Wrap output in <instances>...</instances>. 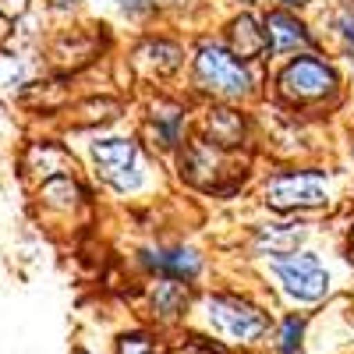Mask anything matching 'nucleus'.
I'll return each mask as SVG.
<instances>
[{
  "instance_id": "obj_10",
  "label": "nucleus",
  "mask_w": 354,
  "mask_h": 354,
  "mask_svg": "<svg viewBox=\"0 0 354 354\" xmlns=\"http://www.w3.org/2000/svg\"><path fill=\"white\" fill-rule=\"evenodd\" d=\"M185 301H188V294H185V287L177 283V280L160 283V287H156V298H153V305H156V312H160L163 319H174L177 312L185 308Z\"/></svg>"
},
{
  "instance_id": "obj_1",
  "label": "nucleus",
  "mask_w": 354,
  "mask_h": 354,
  "mask_svg": "<svg viewBox=\"0 0 354 354\" xmlns=\"http://www.w3.org/2000/svg\"><path fill=\"white\" fill-rule=\"evenodd\" d=\"M205 315H209L213 330L220 337L238 340V344H252V340H259L266 330H270L266 312H259L255 305H248L241 298H230V294H216V298L205 301Z\"/></svg>"
},
{
  "instance_id": "obj_4",
  "label": "nucleus",
  "mask_w": 354,
  "mask_h": 354,
  "mask_svg": "<svg viewBox=\"0 0 354 354\" xmlns=\"http://www.w3.org/2000/svg\"><path fill=\"white\" fill-rule=\"evenodd\" d=\"M93 160L100 163L103 177L113 185V188H121V192H131L142 185V167H138V149H135V142L128 138H103L93 145Z\"/></svg>"
},
{
  "instance_id": "obj_5",
  "label": "nucleus",
  "mask_w": 354,
  "mask_h": 354,
  "mask_svg": "<svg viewBox=\"0 0 354 354\" xmlns=\"http://www.w3.org/2000/svg\"><path fill=\"white\" fill-rule=\"evenodd\" d=\"M277 273H280L287 294L298 301H319L330 290V277L315 255H283V259H277Z\"/></svg>"
},
{
  "instance_id": "obj_6",
  "label": "nucleus",
  "mask_w": 354,
  "mask_h": 354,
  "mask_svg": "<svg viewBox=\"0 0 354 354\" xmlns=\"http://www.w3.org/2000/svg\"><path fill=\"white\" fill-rule=\"evenodd\" d=\"M266 198L277 209H305V205H322L326 202V177L322 174H283L270 181Z\"/></svg>"
},
{
  "instance_id": "obj_2",
  "label": "nucleus",
  "mask_w": 354,
  "mask_h": 354,
  "mask_svg": "<svg viewBox=\"0 0 354 354\" xmlns=\"http://www.w3.org/2000/svg\"><path fill=\"white\" fill-rule=\"evenodd\" d=\"M195 78L202 88L209 93H220V96H245L248 93V71L241 68V61L234 53L220 50V46H202L198 57H195Z\"/></svg>"
},
{
  "instance_id": "obj_17",
  "label": "nucleus",
  "mask_w": 354,
  "mask_h": 354,
  "mask_svg": "<svg viewBox=\"0 0 354 354\" xmlns=\"http://www.w3.org/2000/svg\"><path fill=\"white\" fill-rule=\"evenodd\" d=\"M283 4H290V8H294V4H305V0H283Z\"/></svg>"
},
{
  "instance_id": "obj_14",
  "label": "nucleus",
  "mask_w": 354,
  "mask_h": 354,
  "mask_svg": "<svg viewBox=\"0 0 354 354\" xmlns=\"http://www.w3.org/2000/svg\"><path fill=\"white\" fill-rule=\"evenodd\" d=\"M170 354H220V351H216L209 340H202V337H188V340H181V344H174Z\"/></svg>"
},
{
  "instance_id": "obj_11",
  "label": "nucleus",
  "mask_w": 354,
  "mask_h": 354,
  "mask_svg": "<svg viewBox=\"0 0 354 354\" xmlns=\"http://www.w3.org/2000/svg\"><path fill=\"white\" fill-rule=\"evenodd\" d=\"M298 241H301V227H290V230L266 227L259 234V245H270V252H277V255H287L290 248H298Z\"/></svg>"
},
{
  "instance_id": "obj_7",
  "label": "nucleus",
  "mask_w": 354,
  "mask_h": 354,
  "mask_svg": "<svg viewBox=\"0 0 354 354\" xmlns=\"http://www.w3.org/2000/svg\"><path fill=\"white\" fill-rule=\"evenodd\" d=\"M142 262L149 270L163 273L167 280H192L202 266L192 248H149V252H142Z\"/></svg>"
},
{
  "instance_id": "obj_15",
  "label": "nucleus",
  "mask_w": 354,
  "mask_h": 354,
  "mask_svg": "<svg viewBox=\"0 0 354 354\" xmlns=\"http://www.w3.org/2000/svg\"><path fill=\"white\" fill-rule=\"evenodd\" d=\"M121 4H124V11H131V15H135V11H145V8H153L156 0H121Z\"/></svg>"
},
{
  "instance_id": "obj_3",
  "label": "nucleus",
  "mask_w": 354,
  "mask_h": 354,
  "mask_svg": "<svg viewBox=\"0 0 354 354\" xmlns=\"http://www.w3.org/2000/svg\"><path fill=\"white\" fill-rule=\"evenodd\" d=\"M337 85V75L330 64L315 61V57H298L290 61L280 75V88L287 100H298V103H308V100H322L326 93H333Z\"/></svg>"
},
{
  "instance_id": "obj_9",
  "label": "nucleus",
  "mask_w": 354,
  "mask_h": 354,
  "mask_svg": "<svg viewBox=\"0 0 354 354\" xmlns=\"http://www.w3.org/2000/svg\"><path fill=\"white\" fill-rule=\"evenodd\" d=\"M230 39H234V53L238 57H255V53H262L266 43H270L266 39V28H259V21L252 15H241L238 21H234Z\"/></svg>"
},
{
  "instance_id": "obj_12",
  "label": "nucleus",
  "mask_w": 354,
  "mask_h": 354,
  "mask_svg": "<svg viewBox=\"0 0 354 354\" xmlns=\"http://www.w3.org/2000/svg\"><path fill=\"white\" fill-rule=\"evenodd\" d=\"M301 333H305V322L290 315V319L283 322V330H280V351H283V354L298 351V347H301Z\"/></svg>"
},
{
  "instance_id": "obj_18",
  "label": "nucleus",
  "mask_w": 354,
  "mask_h": 354,
  "mask_svg": "<svg viewBox=\"0 0 354 354\" xmlns=\"http://www.w3.org/2000/svg\"><path fill=\"white\" fill-rule=\"evenodd\" d=\"M351 248H354V234H351Z\"/></svg>"
},
{
  "instance_id": "obj_16",
  "label": "nucleus",
  "mask_w": 354,
  "mask_h": 354,
  "mask_svg": "<svg viewBox=\"0 0 354 354\" xmlns=\"http://www.w3.org/2000/svg\"><path fill=\"white\" fill-rule=\"evenodd\" d=\"M340 28H344V36H347V39H354V18H351V15L340 21Z\"/></svg>"
},
{
  "instance_id": "obj_19",
  "label": "nucleus",
  "mask_w": 354,
  "mask_h": 354,
  "mask_svg": "<svg viewBox=\"0 0 354 354\" xmlns=\"http://www.w3.org/2000/svg\"><path fill=\"white\" fill-rule=\"evenodd\" d=\"M78 354H85V351H78Z\"/></svg>"
},
{
  "instance_id": "obj_8",
  "label": "nucleus",
  "mask_w": 354,
  "mask_h": 354,
  "mask_svg": "<svg viewBox=\"0 0 354 354\" xmlns=\"http://www.w3.org/2000/svg\"><path fill=\"white\" fill-rule=\"evenodd\" d=\"M266 39L273 43L277 53H287V50L305 46V43H308V32H305V25H301L298 18H290V15L277 11V15L266 18Z\"/></svg>"
},
{
  "instance_id": "obj_13",
  "label": "nucleus",
  "mask_w": 354,
  "mask_h": 354,
  "mask_svg": "<svg viewBox=\"0 0 354 354\" xmlns=\"http://www.w3.org/2000/svg\"><path fill=\"white\" fill-rule=\"evenodd\" d=\"M117 354H156V347H153L149 337L131 333V337H121V347H117Z\"/></svg>"
}]
</instances>
